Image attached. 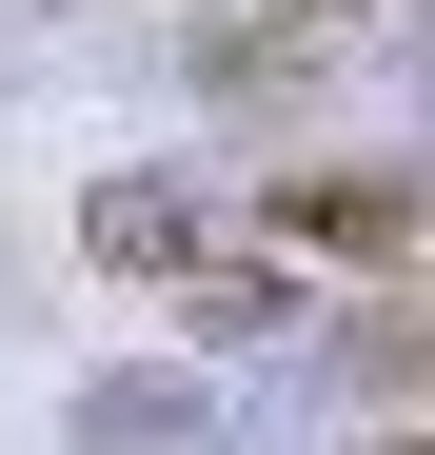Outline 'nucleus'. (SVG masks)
Masks as SVG:
<instances>
[{
	"label": "nucleus",
	"instance_id": "nucleus-4",
	"mask_svg": "<svg viewBox=\"0 0 435 455\" xmlns=\"http://www.w3.org/2000/svg\"><path fill=\"white\" fill-rule=\"evenodd\" d=\"M336 376H376V396H435V277H396V297H356V317L317 337Z\"/></svg>",
	"mask_w": 435,
	"mask_h": 455
},
{
	"label": "nucleus",
	"instance_id": "nucleus-3",
	"mask_svg": "<svg viewBox=\"0 0 435 455\" xmlns=\"http://www.w3.org/2000/svg\"><path fill=\"white\" fill-rule=\"evenodd\" d=\"M80 238H99V277H159V297H218V277H238V258H218V218H198L178 179H99Z\"/></svg>",
	"mask_w": 435,
	"mask_h": 455
},
{
	"label": "nucleus",
	"instance_id": "nucleus-2",
	"mask_svg": "<svg viewBox=\"0 0 435 455\" xmlns=\"http://www.w3.org/2000/svg\"><path fill=\"white\" fill-rule=\"evenodd\" d=\"M336 40H356V0H218L178 60H198V100H297L336 80Z\"/></svg>",
	"mask_w": 435,
	"mask_h": 455
},
{
	"label": "nucleus",
	"instance_id": "nucleus-1",
	"mask_svg": "<svg viewBox=\"0 0 435 455\" xmlns=\"http://www.w3.org/2000/svg\"><path fill=\"white\" fill-rule=\"evenodd\" d=\"M257 238L277 258H336V277H435V179H396V159H277L257 179Z\"/></svg>",
	"mask_w": 435,
	"mask_h": 455
},
{
	"label": "nucleus",
	"instance_id": "nucleus-5",
	"mask_svg": "<svg viewBox=\"0 0 435 455\" xmlns=\"http://www.w3.org/2000/svg\"><path fill=\"white\" fill-rule=\"evenodd\" d=\"M356 455H435V416H396V435H356Z\"/></svg>",
	"mask_w": 435,
	"mask_h": 455
}]
</instances>
